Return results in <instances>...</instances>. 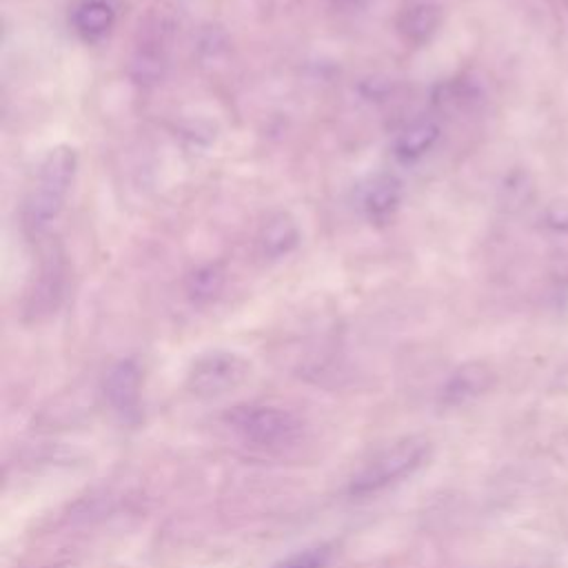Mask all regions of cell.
<instances>
[{
    "label": "cell",
    "mask_w": 568,
    "mask_h": 568,
    "mask_svg": "<svg viewBox=\"0 0 568 568\" xmlns=\"http://www.w3.org/2000/svg\"><path fill=\"white\" fill-rule=\"evenodd\" d=\"M78 173V153L69 144H58L47 151L38 164L36 182L31 184L22 206V229L29 237L44 235L64 209L67 195Z\"/></svg>",
    "instance_id": "obj_1"
},
{
    "label": "cell",
    "mask_w": 568,
    "mask_h": 568,
    "mask_svg": "<svg viewBox=\"0 0 568 568\" xmlns=\"http://www.w3.org/2000/svg\"><path fill=\"white\" fill-rule=\"evenodd\" d=\"M430 442L422 435H408L368 459L348 481V495L368 497L404 477L413 475L428 457Z\"/></svg>",
    "instance_id": "obj_2"
},
{
    "label": "cell",
    "mask_w": 568,
    "mask_h": 568,
    "mask_svg": "<svg viewBox=\"0 0 568 568\" xmlns=\"http://www.w3.org/2000/svg\"><path fill=\"white\" fill-rule=\"evenodd\" d=\"M224 424L244 442L275 448L295 442L302 433V419L291 410L262 404H240L224 413Z\"/></svg>",
    "instance_id": "obj_3"
},
{
    "label": "cell",
    "mask_w": 568,
    "mask_h": 568,
    "mask_svg": "<svg viewBox=\"0 0 568 568\" xmlns=\"http://www.w3.org/2000/svg\"><path fill=\"white\" fill-rule=\"evenodd\" d=\"M251 373V362L240 353L215 348L193 359L186 373V390L202 399L222 397L240 388Z\"/></svg>",
    "instance_id": "obj_4"
},
{
    "label": "cell",
    "mask_w": 568,
    "mask_h": 568,
    "mask_svg": "<svg viewBox=\"0 0 568 568\" xmlns=\"http://www.w3.org/2000/svg\"><path fill=\"white\" fill-rule=\"evenodd\" d=\"M140 388H142V371H140V364L131 357L111 364L109 371L104 373V379H102L104 399L122 419L138 417Z\"/></svg>",
    "instance_id": "obj_5"
},
{
    "label": "cell",
    "mask_w": 568,
    "mask_h": 568,
    "mask_svg": "<svg viewBox=\"0 0 568 568\" xmlns=\"http://www.w3.org/2000/svg\"><path fill=\"white\" fill-rule=\"evenodd\" d=\"M64 282H67L64 262L60 257L49 255V260L42 262V266L33 280V286L27 293L24 317L31 322H38V320L51 315L64 297Z\"/></svg>",
    "instance_id": "obj_6"
},
{
    "label": "cell",
    "mask_w": 568,
    "mask_h": 568,
    "mask_svg": "<svg viewBox=\"0 0 568 568\" xmlns=\"http://www.w3.org/2000/svg\"><path fill=\"white\" fill-rule=\"evenodd\" d=\"M302 240V231L297 220L288 211L271 213L257 231V251L268 262H280L288 257Z\"/></svg>",
    "instance_id": "obj_7"
},
{
    "label": "cell",
    "mask_w": 568,
    "mask_h": 568,
    "mask_svg": "<svg viewBox=\"0 0 568 568\" xmlns=\"http://www.w3.org/2000/svg\"><path fill=\"white\" fill-rule=\"evenodd\" d=\"M493 384V371L481 362L462 364L442 386L439 402L448 408L464 406L484 395Z\"/></svg>",
    "instance_id": "obj_8"
},
{
    "label": "cell",
    "mask_w": 568,
    "mask_h": 568,
    "mask_svg": "<svg viewBox=\"0 0 568 568\" xmlns=\"http://www.w3.org/2000/svg\"><path fill=\"white\" fill-rule=\"evenodd\" d=\"M439 138V122L433 115H417L397 131L393 140V153L402 162H417L435 149Z\"/></svg>",
    "instance_id": "obj_9"
},
{
    "label": "cell",
    "mask_w": 568,
    "mask_h": 568,
    "mask_svg": "<svg viewBox=\"0 0 568 568\" xmlns=\"http://www.w3.org/2000/svg\"><path fill=\"white\" fill-rule=\"evenodd\" d=\"M115 20L118 9L111 0H80L71 9V27L87 42L102 40Z\"/></svg>",
    "instance_id": "obj_10"
},
{
    "label": "cell",
    "mask_w": 568,
    "mask_h": 568,
    "mask_svg": "<svg viewBox=\"0 0 568 568\" xmlns=\"http://www.w3.org/2000/svg\"><path fill=\"white\" fill-rule=\"evenodd\" d=\"M402 197H404L402 182L393 175H379L366 189L362 206H364V213L371 222L382 224V222H388L397 213V209L402 204Z\"/></svg>",
    "instance_id": "obj_11"
},
{
    "label": "cell",
    "mask_w": 568,
    "mask_h": 568,
    "mask_svg": "<svg viewBox=\"0 0 568 568\" xmlns=\"http://www.w3.org/2000/svg\"><path fill=\"white\" fill-rule=\"evenodd\" d=\"M226 284V271L217 262H206L195 266L186 277H184V293L191 304L204 306L211 304L213 300L220 297Z\"/></svg>",
    "instance_id": "obj_12"
},
{
    "label": "cell",
    "mask_w": 568,
    "mask_h": 568,
    "mask_svg": "<svg viewBox=\"0 0 568 568\" xmlns=\"http://www.w3.org/2000/svg\"><path fill=\"white\" fill-rule=\"evenodd\" d=\"M442 22V13L435 4L428 2H413L408 4L399 18H397V29L399 33L415 44H424L430 40V36L437 31Z\"/></svg>",
    "instance_id": "obj_13"
},
{
    "label": "cell",
    "mask_w": 568,
    "mask_h": 568,
    "mask_svg": "<svg viewBox=\"0 0 568 568\" xmlns=\"http://www.w3.org/2000/svg\"><path fill=\"white\" fill-rule=\"evenodd\" d=\"M166 69V55L164 47H151V44H140L133 60H131V75L135 82L142 87L155 84Z\"/></svg>",
    "instance_id": "obj_14"
},
{
    "label": "cell",
    "mask_w": 568,
    "mask_h": 568,
    "mask_svg": "<svg viewBox=\"0 0 568 568\" xmlns=\"http://www.w3.org/2000/svg\"><path fill=\"white\" fill-rule=\"evenodd\" d=\"M328 559H331L328 546H313V548H304V550H297V552L280 559L271 568H326Z\"/></svg>",
    "instance_id": "obj_15"
}]
</instances>
